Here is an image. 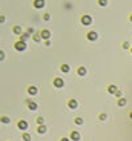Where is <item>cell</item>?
Segmentation results:
<instances>
[{"label":"cell","mask_w":132,"mask_h":141,"mask_svg":"<svg viewBox=\"0 0 132 141\" xmlns=\"http://www.w3.org/2000/svg\"><path fill=\"white\" fill-rule=\"evenodd\" d=\"M14 49H15V51H19V52L26 51V41H23V40H17V41L14 43Z\"/></svg>","instance_id":"1"},{"label":"cell","mask_w":132,"mask_h":141,"mask_svg":"<svg viewBox=\"0 0 132 141\" xmlns=\"http://www.w3.org/2000/svg\"><path fill=\"white\" fill-rule=\"evenodd\" d=\"M17 127L20 130H28V127H29V123L26 121V120H19L17 121Z\"/></svg>","instance_id":"2"},{"label":"cell","mask_w":132,"mask_h":141,"mask_svg":"<svg viewBox=\"0 0 132 141\" xmlns=\"http://www.w3.org/2000/svg\"><path fill=\"white\" fill-rule=\"evenodd\" d=\"M69 140L71 141H80L81 140V135L78 130H71V135H69Z\"/></svg>","instance_id":"3"},{"label":"cell","mask_w":132,"mask_h":141,"mask_svg":"<svg viewBox=\"0 0 132 141\" xmlns=\"http://www.w3.org/2000/svg\"><path fill=\"white\" fill-rule=\"evenodd\" d=\"M81 25H85V26H89V25H92V17L88 14L81 15Z\"/></svg>","instance_id":"4"},{"label":"cell","mask_w":132,"mask_h":141,"mask_svg":"<svg viewBox=\"0 0 132 141\" xmlns=\"http://www.w3.org/2000/svg\"><path fill=\"white\" fill-rule=\"evenodd\" d=\"M40 37H42V40H49L51 38V31L49 29H42L40 31Z\"/></svg>","instance_id":"5"},{"label":"cell","mask_w":132,"mask_h":141,"mask_svg":"<svg viewBox=\"0 0 132 141\" xmlns=\"http://www.w3.org/2000/svg\"><path fill=\"white\" fill-rule=\"evenodd\" d=\"M86 38H88V40H91V41H95V40L98 38V34H97L95 31H89L88 34H86Z\"/></svg>","instance_id":"6"},{"label":"cell","mask_w":132,"mask_h":141,"mask_svg":"<svg viewBox=\"0 0 132 141\" xmlns=\"http://www.w3.org/2000/svg\"><path fill=\"white\" fill-rule=\"evenodd\" d=\"M52 83H54V86H55V88H59V89H61V88L65 86L63 78H59V77H57V78H54V81H52Z\"/></svg>","instance_id":"7"},{"label":"cell","mask_w":132,"mask_h":141,"mask_svg":"<svg viewBox=\"0 0 132 141\" xmlns=\"http://www.w3.org/2000/svg\"><path fill=\"white\" fill-rule=\"evenodd\" d=\"M34 8L35 9H42V8H45V0H34Z\"/></svg>","instance_id":"8"},{"label":"cell","mask_w":132,"mask_h":141,"mask_svg":"<svg viewBox=\"0 0 132 141\" xmlns=\"http://www.w3.org/2000/svg\"><path fill=\"white\" fill-rule=\"evenodd\" d=\"M46 132H48L46 126H45V124H39V127H37V134H40V135H45Z\"/></svg>","instance_id":"9"},{"label":"cell","mask_w":132,"mask_h":141,"mask_svg":"<svg viewBox=\"0 0 132 141\" xmlns=\"http://www.w3.org/2000/svg\"><path fill=\"white\" fill-rule=\"evenodd\" d=\"M86 74H88V69H86L85 66H80V68L77 69V75H80V77H85Z\"/></svg>","instance_id":"10"},{"label":"cell","mask_w":132,"mask_h":141,"mask_svg":"<svg viewBox=\"0 0 132 141\" xmlns=\"http://www.w3.org/2000/svg\"><path fill=\"white\" fill-rule=\"evenodd\" d=\"M68 107H69V109H77V107H78V101L74 100V98H72V100H69L68 101Z\"/></svg>","instance_id":"11"},{"label":"cell","mask_w":132,"mask_h":141,"mask_svg":"<svg viewBox=\"0 0 132 141\" xmlns=\"http://www.w3.org/2000/svg\"><path fill=\"white\" fill-rule=\"evenodd\" d=\"M126 104H127V98H123V97L118 98V103H117V106H118V107H125Z\"/></svg>","instance_id":"12"},{"label":"cell","mask_w":132,"mask_h":141,"mask_svg":"<svg viewBox=\"0 0 132 141\" xmlns=\"http://www.w3.org/2000/svg\"><path fill=\"white\" fill-rule=\"evenodd\" d=\"M26 106H28V109H29V110H35L37 109V103L35 101H29V100H28L26 101Z\"/></svg>","instance_id":"13"},{"label":"cell","mask_w":132,"mask_h":141,"mask_svg":"<svg viewBox=\"0 0 132 141\" xmlns=\"http://www.w3.org/2000/svg\"><path fill=\"white\" fill-rule=\"evenodd\" d=\"M37 92H39L37 86H29V88H28V94L29 95H37Z\"/></svg>","instance_id":"14"},{"label":"cell","mask_w":132,"mask_h":141,"mask_svg":"<svg viewBox=\"0 0 132 141\" xmlns=\"http://www.w3.org/2000/svg\"><path fill=\"white\" fill-rule=\"evenodd\" d=\"M117 90H118V88H117L115 84H109V86H108V92H109L111 95H114L115 92H117Z\"/></svg>","instance_id":"15"},{"label":"cell","mask_w":132,"mask_h":141,"mask_svg":"<svg viewBox=\"0 0 132 141\" xmlns=\"http://www.w3.org/2000/svg\"><path fill=\"white\" fill-rule=\"evenodd\" d=\"M60 70H61V72H65V74H68L69 70H71V68H69V64H66V63H63V64L60 66Z\"/></svg>","instance_id":"16"},{"label":"cell","mask_w":132,"mask_h":141,"mask_svg":"<svg viewBox=\"0 0 132 141\" xmlns=\"http://www.w3.org/2000/svg\"><path fill=\"white\" fill-rule=\"evenodd\" d=\"M0 123H2V124H9L11 123V118L6 117V115H3V117H0Z\"/></svg>","instance_id":"17"},{"label":"cell","mask_w":132,"mask_h":141,"mask_svg":"<svg viewBox=\"0 0 132 141\" xmlns=\"http://www.w3.org/2000/svg\"><path fill=\"white\" fill-rule=\"evenodd\" d=\"M22 140H23V141H31V140H32V136H31V134H29V132H23Z\"/></svg>","instance_id":"18"},{"label":"cell","mask_w":132,"mask_h":141,"mask_svg":"<svg viewBox=\"0 0 132 141\" xmlns=\"http://www.w3.org/2000/svg\"><path fill=\"white\" fill-rule=\"evenodd\" d=\"M32 40H34V41H37V43H39V41H42L40 32H34V34H32Z\"/></svg>","instance_id":"19"},{"label":"cell","mask_w":132,"mask_h":141,"mask_svg":"<svg viewBox=\"0 0 132 141\" xmlns=\"http://www.w3.org/2000/svg\"><path fill=\"white\" fill-rule=\"evenodd\" d=\"M12 32H14L15 35H20V34H22V28H20L19 25H17V26H14V28H12Z\"/></svg>","instance_id":"20"},{"label":"cell","mask_w":132,"mask_h":141,"mask_svg":"<svg viewBox=\"0 0 132 141\" xmlns=\"http://www.w3.org/2000/svg\"><path fill=\"white\" fill-rule=\"evenodd\" d=\"M98 120H100V121H106V120H108V115H106L105 112H101V114L98 115Z\"/></svg>","instance_id":"21"},{"label":"cell","mask_w":132,"mask_h":141,"mask_svg":"<svg viewBox=\"0 0 132 141\" xmlns=\"http://www.w3.org/2000/svg\"><path fill=\"white\" fill-rule=\"evenodd\" d=\"M74 123L77 124V126H81V124H83V118H80V117H77L75 120H74Z\"/></svg>","instance_id":"22"},{"label":"cell","mask_w":132,"mask_h":141,"mask_svg":"<svg viewBox=\"0 0 132 141\" xmlns=\"http://www.w3.org/2000/svg\"><path fill=\"white\" fill-rule=\"evenodd\" d=\"M98 5L103 6V8H105V6H108V0H98Z\"/></svg>","instance_id":"23"},{"label":"cell","mask_w":132,"mask_h":141,"mask_svg":"<svg viewBox=\"0 0 132 141\" xmlns=\"http://www.w3.org/2000/svg\"><path fill=\"white\" fill-rule=\"evenodd\" d=\"M37 124H45V118L43 117H37Z\"/></svg>","instance_id":"24"},{"label":"cell","mask_w":132,"mask_h":141,"mask_svg":"<svg viewBox=\"0 0 132 141\" xmlns=\"http://www.w3.org/2000/svg\"><path fill=\"white\" fill-rule=\"evenodd\" d=\"M129 48H131L129 41H123V49H129Z\"/></svg>","instance_id":"25"},{"label":"cell","mask_w":132,"mask_h":141,"mask_svg":"<svg viewBox=\"0 0 132 141\" xmlns=\"http://www.w3.org/2000/svg\"><path fill=\"white\" fill-rule=\"evenodd\" d=\"M5 52H3V51H0V61H5Z\"/></svg>","instance_id":"26"},{"label":"cell","mask_w":132,"mask_h":141,"mask_svg":"<svg viewBox=\"0 0 132 141\" xmlns=\"http://www.w3.org/2000/svg\"><path fill=\"white\" fill-rule=\"evenodd\" d=\"M43 20H45V22H49V20H51V15H49V14H45V15H43Z\"/></svg>","instance_id":"27"},{"label":"cell","mask_w":132,"mask_h":141,"mask_svg":"<svg viewBox=\"0 0 132 141\" xmlns=\"http://www.w3.org/2000/svg\"><path fill=\"white\" fill-rule=\"evenodd\" d=\"M26 32H28V34H29V35H32V34H34L35 31H34V28H28V31H26Z\"/></svg>","instance_id":"28"},{"label":"cell","mask_w":132,"mask_h":141,"mask_svg":"<svg viewBox=\"0 0 132 141\" xmlns=\"http://www.w3.org/2000/svg\"><path fill=\"white\" fill-rule=\"evenodd\" d=\"M114 95H115V97H117V98H120V97H121V90L118 89V90H117V92H115Z\"/></svg>","instance_id":"29"},{"label":"cell","mask_w":132,"mask_h":141,"mask_svg":"<svg viewBox=\"0 0 132 141\" xmlns=\"http://www.w3.org/2000/svg\"><path fill=\"white\" fill-rule=\"evenodd\" d=\"M6 22V17L5 15H0V23H5Z\"/></svg>","instance_id":"30"},{"label":"cell","mask_w":132,"mask_h":141,"mask_svg":"<svg viewBox=\"0 0 132 141\" xmlns=\"http://www.w3.org/2000/svg\"><path fill=\"white\" fill-rule=\"evenodd\" d=\"M45 46H51V41H49V40H45Z\"/></svg>","instance_id":"31"},{"label":"cell","mask_w":132,"mask_h":141,"mask_svg":"<svg viewBox=\"0 0 132 141\" xmlns=\"http://www.w3.org/2000/svg\"><path fill=\"white\" fill-rule=\"evenodd\" d=\"M60 141H71V140H69L68 136H63V138H60Z\"/></svg>","instance_id":"32"},{"label":"cell","mask_w":132,"mask_h":141,"mask_svg":"<svg viewBox=\"0 0 132 141\" xmlns=\"http://www.w3.org/2000/svg\"><path fill=\"white\" fill-rule=\"evenodd\" d=\"M129 20H131V23H132V14H131V15H129Z\"/></svg>","instance_id":"33"},{"label":"cell","mask_w":132,"mask_h":141,"mask_svg":"<svg viewBox=\"0 0 132 141\" xmlns=\"http://www.w3.org/2000/svg\"><path fill=\"white\" fill-rule=\"evenodd\" d=\"M129 118H131V120H132V112H131V114H129Z\"/></svg>","instance_id":"34"},{"label":"cell","mask_w":132,"mask_h":141,"mask_svg":"<svg viewBox=\"0 0 132 141\" xmlns=\"http://www.w3.org/2000/svg\"><path fill=\"white\" fill-rule=\"evenodd\" d=\"M129 49H131V54H132V48H129Z\"/></svg>","instance_id":"35"},{"label":"cell","mask_w":132,"mask_h":141,"mask_svg":"<svg viewBox=\"0 0 132 141\" xmlns=\"http://www.w3.org/2000/svg\"><path fill=\"white\" fill-rule=\"evenodd\" d=\"M9 141H11V140H9Z\"/></svg>","instance_id":"36"}]
</instances>
